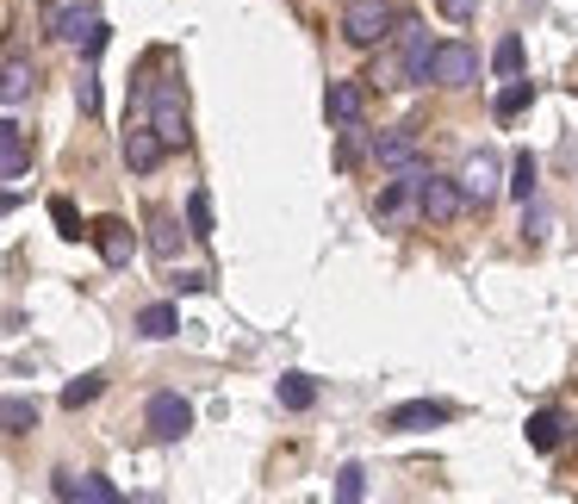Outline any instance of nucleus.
Instances as JSON below:
<instances>
[{
	"label": "nucleus",
	"mask_w": 578,
	"mask_h": 504,
	"mask_svg": "<svg viewBox=\"0 0 578 504\" xmlns=\"http://www.w3.org/2000/svg\"><path fill=\"white\" fill-rule=\"evenodd\" d=\"M429 81L436 88H473L479 81V50L473 44H436L429 50Z\"/></svg>",
	"instance_id": "423d86ee"
},
{
	"label": "nucleus",
	"mask_w": 578,
	"mask_h": 504,
	"mask_svg": "<svg viewBox=\"0 0 578 504\" xmlns=\"http://www.w3.org/2000/svg\"><path fill=\"white\" fill-rule=\"evenodd\" d=\"M50 218H57L62 237H88V231H81V213L69 206V199H50Z\"/></svg>",
	"instance_id": "c85d7f7f"
},
{
	"label": "nucleus",
	"mask_w": 578,
	"mask_h": 504,
	"mask_svg": "<svg viewBox=\"0 0 578 504\" xmlns=\"http://www.w3.org/2000/svg\"><path fill=\"white\" fill-rule=\"evenodd\" d=\"M417 175H424V169H405V175H398L380 199H373V225H385V231H405L411 218H417Z\"/></svg>",
	"instance_id": "0eeeda50"
},
{
	"label": "nucleus",
	"mask_w": 578,
	"mask_h": 504,
	"mask_svg": "<svg viewBox=\"0 0 578 504\" xmlns=\"http://www.w3.org/2000/svg\"><path fill=\"white\" fill-rule=\"evenodd\" d=\"M88 237H94V250L106 268H131V255H137V231L125 225V218H94L88 225Z\"/></svg>",
	"instance_id": "9d476101"
},
{
	"label": "nucleus",
	"mask_w": 578,
	"mask_h": 504,
	"mask_svg": "<svg viewBox=\"0 0 578 504\" xmlns=\"http://www.w3.org/2000/svg\"><path fill=\"white\" fill-rule=\"evenodd\" d=\"M454 417V405H442V399H411V405H392L385 411V429H398V436H411V429H436Z\"/></svg>",
	"instance_id": "f8f14e48"
},
{
	"label": "nucleus",
	"mask_w": 578,
	"mask_h": 504,
	"mask_svg": "<svg viewBox=\"0 0 578 504\" xmlns=\"http://www.w3.org/2000/svg\"><path fill=\"white\" fill-rule=\"evenodd\" d=\"M0 429H7V436L38 429V399H0Z\"/></svg>",
	"instance_id": "412c9836"
},
{
	"label": "nucleus",
	"mask_w": 578,
	"mask_h": 504,
	"mask_svg": "<svg viewBox=\"0 0 578 504\" xmlns=\"http://www.w3.org/2000/svg\"><path fill=\"white\" fill-rule=\"evenodd\" d=\"M187 237H199V243L212 237V194H206V187L187 194Z\"/></svg>",
	"instance_id": "4be33fe9"
},
{
	"label": "nucleus",
	"mask_w": 578,
	"mask_h": 504,
	"mask_svg": "<svg viewBox=\"0 0 578 504\" xmlns=\"http://www.w3.org/2000/svg\"><path fill=\"white\" fill-rule=\"evenodd\" d=\"M461 213H466L461 181H448V175H417V218H429V225H454Z\"/></svg>",
	"instance_id": "39448f33"
},
{
	"label": "nucleus",
	"mask_w": 578,
	"mask_h": 504,
	"mask_svg": "<svg viewBox=\"0 0 578 504\" xmlns=\"http://www.w3.org/2000/svg\"><path fill=\"white\" fill-rule=\"evenodd\" d=\"M50 492L69 504H118V485L113 480H100V473H57L50 480Z\"/></svg>",
	"instance_id": "4468645a"
},
{
	"label": "nucleus",
	"mask_w": 578,
	"mask_h": 504,
	"mask_svg": "<svg viewBox=\"0 0 578 504\" xmlns=\"http://www.w3.org/2000/svg\"><path fill=\"white\" fill-rule=\"evenodd\" d=\"M100 392H106V374H81V380H69V387H62V411L94 405Z\"/></svg>",
	"instance_id": "5701e85b"
},
{
	"label": "nucleus",
	"mask_w": 578,
	"mask_h": 504,
	"mask_svg": "<svg viewBox=\"0 0 578 504\" xmlns=\"http://www.w3.org/2000/svg\"><path fill=\"white\" fill-rule=\"evenodd\" d=\"M559 436H566V417H559V411H535V417H529V448L554 455V448H559Z\"/></svg>",
	"instance_id": "aec40b11"
},
{
	"label": "nucleus",
	"mask_w": 578,
	"mask_h": 504,
	"mask_svg": "<svg viewBox=\"0 0 578 504\" xmlns=\"http://www.w3.org/2000/svg\"><path fill=\"white\" fill-rule=\"evenodd\" d=\"M361 492H367V473H361V467H355V461H348L343 473H336V499H343V504H355V499H361Z\"/></svg>",
	"instance_id": "cd10ccee"
},
{
	"label": "nucleus",
	"mask_w": 578,
	"mask_h": 504,
	"mask_svg": "<svg viewBox=\"0 0 578 504\" xmlns=\"http://www.w3.org/2000/svg\"><path fill=\"white\" fill-rule=\"evenodd\" d=\"M373 50H380V57H373V69L361 76L367 88H385V94H392V88H417V81H429V50H436V44H429V32L411 20V13L392 25Z\"/></svg>",
	"instance_id": "f257e3e1"
},
{
	"label": "nucleus",
	"mask_w": 578,
	"mask_h": 504,
	"mask_svg": "<svg viewBox=\"0 0 578 504\" xmlns=\"http://www.w3.org/2000/svg\"><path fill=\"white\" fill-rule=\"evenodd\" d=\"M492 69H498L504 81H510V76H522V38H517V32H510V38H504L498 50H492Z\"/></svg>",
	"instance_id": "bb28decb"
},
{
	"label": "nucleus",
	"mask_w": 578,
	"mask_h": 504,
	"mask_svg": "<svg viewBox=\"0 0 578 504\" xmlns=\"http://www.w3.org/2000/svg\"><path fill=\"white\" fill-rule=\"evenodd\" d=\"M336 162H343V169H355V162H361V137H355V131L343 137V150H336Z\"/></svg>",
	"instance_id": "2f4dec72"
},
{
	"label": "nucleus",
	"mask_w": 578,
	"mask_h": 504,
	"mask_svg": "<svg viewBox=\"0 0 578 504\" xmlns=\"http://www.w3.org/2000/svg\"><path fill=\"white\" fill-rule=\"evenodd\" d=\"M50 38H57V44H76L81 57L94 62L100 50H106V25H100L94 7H62V13H50Z\"/></svg>",
	"instance_id": "20e7f679"
},
{
	"label": "nucleus",
	"mask_w": 578,
	"mask_h": 504,
	"mask_svg": "<svg viewBox=\"0 0 578 504\" xmlns=\"http://www.w3.org/2000/svg\"><path fill=\"white\" fill-rule=\"evenodd\" d=\"M143 424H150L155 443H181L193 429V405L181 399V392H155L150 405H143Z\"/></svg>",
	"instance_id": "6e6552de"
},
{
	"label": "nucleus",
	"mask_w": 578,
	"mask_h": 504,
	"mask_svg": "<svg viewBox=\"0 0 578 504\" xmlns=\"http://www.w3.org/2000/svg\"><path fill=\"white\" fill-rule=\"evenodd\" d=\"M535 175H541V169H535V156L522 150V156H517V169H510V194H517L522 206H529V199H535Z\"/></svg>",
	"instance_id": "a878e982"
},
{
	"label": "nucleus",
	"mask_w": 578,
	"mask_h": 504,
	"mask_svg": "<svg viewBox=\"0 0 578 504\" xmlns=\"http://www.w3.org/2000/svg\"><path fill=\"white\" fill-rule=\"evenodd\" d=\"M280 405H287V411H311V405H317L311 374H287V380H280Z\"/></svg>",
	"instance_id": "b1692460"
},
{
	"label": "nucleus",
	"mask_w": 578,
	"mask_h": 504,
	"mask_svg": "<svg viewBox=\"0 0 578 504\" xmlns=\"http://www.w3.org/2000/svg\"><path fill=\"white\" fill-rule=\"evenodd\" d=\"M367 94H373V88H367L361 76L330 81V94H324V118H330V125H361V118H367Z\"/></svg>",
	"instance_id": "9b49d317"
},
{
	"label": "nucleus",
	"mask_w": 578,
	"mask_h": 504,
	"mask_svg": "<svg viewBox=\"0 0 578 504\" xmlns=\"http://www.w3.org/2000/svg\"><path fill=\"white\" fill-rule=\"evenodd\" d=\"M174 330H181V311H174L169 299H155V306L137 311V336H150V343H169Z\"/></svg>",
	"instance_id": "a211bd4d"
},
{
	"label": "nucleus",
	"mask_w": 578,
	"mask_h": 504,
	"mask_svg": "<svg viewBox=\"0 0 578 504\" xmlns=\"http://www.w3.org/2000/svg\"><path fill=\"white\" fill-rule=\"evenodd\" d=\"M436 7H442V20H454V25H466L479 13V0H436Z\"/></svg>",
	"instance_id": "7c9ffc66"
},
{
	"label": "nucleus",
	"mask_w": 578,
	"mask_h": 504,
	"mask_svg": "<svg viewBox=\"0 0 578 504\" xmlns=\"http://www.w3.org/2000/svg\"><path fill=\"white\" fill-rule=\"evenodd\" d=\"M32 169V144H25L20 125H0V181L7 175H25Z\"/></svg>",
	"instance_id": "6ab92c4d"
},
{
	"label": "nucleus",
	"mask_w": 578,
	"mask_h": 504,
	"mask_svg": "<svg viewBox=\"0 0 578 504\" xmlns=\"http://www.w3.org/2000/svg\"><path fill=\"white\" fill-rule=\"evenodd\" d=\"M162 137L150 131V125H131V131H125V169H131V175H155V169H162Z\"/></svg>",
	"instance_id": "2eb2a0df"
},
{
	"label": "nucleus",
	"mask_w": 578,
	"mask_h": 504,
	"mask_svg": "<svg viewBox=\"0 0 578 504\" xmlns=\"http://www.w3.org/2000/svg\"><path fill=\"white\" fill-rule=\"evenodd\" d=\"M150 131L162 137V150H187V144H193L187 94H181V81H162V88L150 94Z\"/></svg>",
	"instance_id": "7ed1b4c3"
},
{
	"label": "nucleus",
	"mask_w": 578,
	"mask_h": 504,
	"mask_svg": "<svg viewBox=\"0 0 578 504\" xmlns=\"http://www.w3.org/2000/svg\"><path fill=\"white\" fill-rule=\"evenodd\" d=\"M454 181H461V199H466V206H479V213H485V206L498 199V187H504V181H498V156H492V150L466 156V169Z\"/></svg>",
	"instance_id": "1a4fd4ad"
},
{
	"label": "nucleus",
	"mask_w": 578,
	"mask_h": 504,
	"mask_svg": "<svg viewBox=\"0 0 578 504\" xmlns=\"http://www.w3.org/2000/svg\"><path fill=\"white\" fill-rule=\"evenodd\" d=\"M367 150H373V162H380V169H392V175L417 169V156H424V150H417V131H405V125H398V131H380Z\"/></svg>",
	"instance_id": "ddd939ff"
},
{
	"label": "nucleus",
	"mask_w": 578,
	"mask_h": 504,
	"mask_svg": "<svg viewBox=\"0 0 578 504\" xmlns=\"http://www.w3.org/2000/svg\"><path fill=\"white\" fill-rule=\"evenodd\" d=\"M398 20H405V7H398V0H348V7H343V38L355 44V50H373V44H380Z\"/></svg>",
	"instance_id": "f03ea898"
},
{
	"label": "nucleus",
	"mask_w": 578,
	"mask_h": 504,
	"mask_svg": "<svg viewBox=\"0 0 578 504\" xmlns=\"http://www.w3.org/2000/svg\"><path fill=\"white\" fill-rule=\"evenodd\" d=\"M573 94H578V81H573Z\"/></svg>",
	"instance_id": "473e14b6"
},
{
	"label": "nucleus",
	"mask_w": 578,
	"mask_h": 504,
	"mask_svg": "<svg viewBox=\"0 0 578 504\" xmlns=\"http://www.w3.org/2000/svg\"><path fill=\"white\" fill-rule=\"evenodd\" d=\"M143 225H150V255H155V262H174V255H181V218L162 213V206H150Z\"/></svg>",
	"instance_id": "f3484780"
},
{
	"label": "nucleus",
	"mask_w": 578,
	"mask_h": 504,
	"mask_svg": "<svg viewBox=\"0 0 578 504\" xmlns=\"http://www.w3.org/2000/svg\"><path fill=\"white\" fill-rule=\"evenodd\" d=\"M32 94H38V62L32 57H7L0 62V100H7V106H25Z\"/></svg>",
	"instance_id": "dca6fc26"
},
{
	"label": "nucleus",
	"mask_w": 578,
	"mask_h": 504,
	"mask_svg": "<svg viewBox=\"0 0 578 504\" xmlns=\"http://www.w3.org/2000/svg\"><path fill=\"white\" fill-rule=\"evenodd\" d=\"M522 106H535V81L510 76V88H504V94H498V118H517Z\"/></svg>",
	"instance_id": "393cba45"
},
{
	"label": "nucleus",
	"mask_w": 578,
	"mask_h": 504,
	"mask_svg": "<svg viewBox=\"0 0 578 504\" xmlns=\"http://www.w3.org/2000/svg\"><path fill=\"white\" fill-rule=\"evenodd\" d=\"M76 100H81V113H88V118L100 113V81H94V69H81V81H76Z\"/></svg>",
	"instance_id": "c756f323"
}]
</instances>
